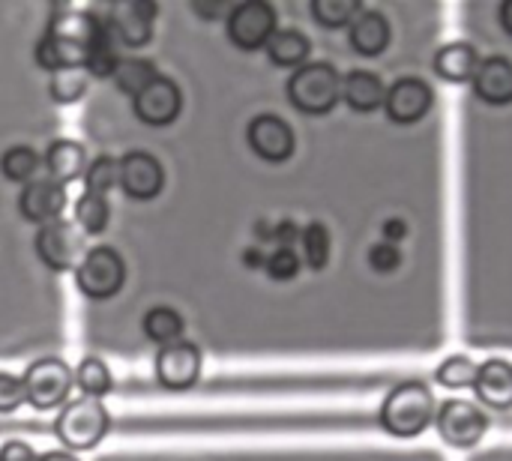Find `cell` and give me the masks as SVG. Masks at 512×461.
<instances>
[{"label": "cell", "mask_w": 512, "mask_h": 461, "mask_svg": "<svg viewBox=\"0 0 512 461\" xmlns=\"http://www.w3.org/2000/svg\"><path fill=\"white\" fill-rule=\"evenodd\" d=\"M501 24H504V30L512 36V0H507V3L501 6Z\"/></svg>", "instance_id": "obj_42"}, {"label": "cell", "mask_w": 512, "mask_h": 461, "mask_svg": "<svg viewBox=\"0 0 512 461\" xmlns=\"http://www.w3.org/2000/svg\"><path fill=\"white\" fill-rule=\"evenodd\" d=\"M369 264L378 270V273H393V270H399V264H402V252L396 249V243H378V246H372V252H369Z\"/></svg>", "instance_id": "obj_36"}, {"label": "cell", "mask_w": 512, "mask_h": 461, "mask_svg": "<svg viewBox=\"0 0 512 461\" xmlns=\"http://www.w3.org/2000/svg\"><path fill=\"white\" fill-rule=\"evenodd\" d=\"M360 3L357 0H315L312 3V15L318 24L324 27H345L360 15Z\"/></svg>", "instance_id": "obj_31"}, {"label": "cell", "mask_w": 512, "mask_h": 461, "mask_svg": "<svg viewBox=\"0 0 512 461\" xmlns=\"http://www.w3.org/2000/svg\"><path fill=\"white\" fill-rule=\"evenodd\" d=\"M39 461H78L72 453H60V450H54V453H45V456H39Z\"/></svg>", "instance_id": "obj_43"}, {"label": "cell", "mask_w": 512, "mask_h": 461, "mask_svg": "<svg viewBox=\"0 0 512 461\" xmlns=\"http://www.w3.org/2000/svg\"><path fill=\"white\" fill-rule=\"evenodd\" d=\"M384 96H387V90H384L381 78L366 69H354L342 81V99L348 102V108H354L360 114L378 111L384 105Z\"/></svg>", "instance_id": "obj_21"}, {"label": "cell", "mask_w": 512, "mask_h": 461, "mask_svg": "<svg viewBox=\"0 0 512 461\" xmlns=\"http://www.w3.org/2000/svg\"><path fill=\"white\" fill-rule=\"evenodd\" d=\"M246 141L252 153L264 162H285L294 156V129L276 114L255 117L246 129Z\"/></svg>", "instance_id": "obj_12"}, {"label": "cell", "mask_w": 512, "mask_h": 461, "mask_svg": "<svg viewBox=\"0 0 512 461\" xmlns=\"http://www.w3.org/2000/svg\"><path fill=\"white\" fill-rule=\"evenodd\" d=\"M267 57L270 63L276 66H285V69H300V63L309 57V39L300 33V30H276L267 42Z\"/></svg>", "instance_id": "obj_23"}, {"label": "cell", "mask_w": 512, "mask_h": 461, "mask_svg": "<svg viewBox=\"0 0 512 461\" xmlns=\"http://www.w3.org/2000/svg\"><path fill=\"white\" fill-rule=\"evenodd\" d=\"M45 171H48V180H54L60 186L78 180L87 171V153H84V147L78 141H69V138L54 141L45 150Z\"/></svg>", "instance_id": "obj_19"}, {"label": "cell", "mask_w": 512, "mask_h": 461, "mask_svg": "<svg viewBox=\"0 0 512 461\" xmlns=\"http://www.w3.org/2000/svg\"><path fill=\"white\" fill-rule=\"evenodd\" d=\"M24 393H27V402L30 408L36 411H51L57 405H63L69 399V390H72V369L57 360V357H48V360H36L27 372H24Z\"/></svg>", "instance_id": "obj_6"}, {"label": "cell", "mask_w": 512, "mask_h": 461, "mask_svg": "<svg viewBox=\"0 0 512 461\" xmlns=\"http://www.w3.org/2000/svg\"><path fill=\"white\" fill-rule=\"evenodd\" d=\"M24 402H27L24 381L15 378V375L0 372V414H12V411H18Z\"/></svg>", "instance_id": "obj_35"}, {"label": "cell", "mask_w": 512, "mask_h": 461, "mask_svg": "<svg viewBox=\"0 0 512 461\" xmlns=\"http://www.w3.org/2000/svg\"><path fill=\"white\" fill-rule=\"evenodd\" d=\"M480 402L492 411H510L512 408V363L507 360H489L480 366L477 384H474Z\"/></svg>", "instance_id": "obj_18"}, {"label": "cell", "mask_w": 512, "mask_h": 461, "mask_svg": "<svg viewBox=\"0 0 512 461\" xmlns=\"http://www.w3.org/2000/svg\"><path fill=\"white\" fill-rule=\"evenodd\" d=\"M156 378L165 390H189L201 378V351L198 345L180 339L165 345L156 354Z\"/></svg>", "instance_id": "obj_10"}, {"label": "cell", "mask_w": 512, "mask_h": 461, "mask_svg": "<svg viewBox=\"0 0 512 461\" xmlns=\"http://www.w3.org/2000/svg\"><path fill=\"white\" fill-rule=\"evenodd\" d=\"M489 429L486 414L462 399H450L441 405L438 411V435L444 438V444L456 447V450H471L483 441Z\"/></svg>", "instance_id": "obj_9"}, {"label": "cell", "mask_w": 512, "mask_h": 461, "mask_svg": "<svg viewBox=\"0 0 512 461\" xmlns=\"http://www.w3.org/2000/svg\"><path fill=\"white\" fill-rule=\"evenodd\" d=\"M192 9L198 12V15H204V18H219V15H231V9L234 6H228V3H207V0H192Z\"/></svg>", "instance_id": "obj_39"}, {"label": "cell", "mask_w": 512, "mask_h": 461, "mask_svg": "<svg viewBox=\"0 0 512 461\" xmlns=\"http://www.w3.org/2000/svg\"><path fill=\"white\" fill-rule=\"evenodd\" d=\"M0 171L6 174V180L12 183H33L36 171H39V156L30 147H9L0 159Z\"/></svg>", "instance_id": "obj_29"}, {"label": "cell", "mask_w": 512, "mask_h": 461, "mask_svg": "<svg viewBox=\"0 0 512 461\" xmlns=\"http://www.w3.org/2000/svg\"><path fill=\"white\" fill-rule=\"evenodd\" d=\"M75 387L84 393V399H102L114 390V381H111V372L102 360L96 357H84L81 366L75 369Z\"/></svg>", "instance_id": "obj_26"}, {"label": "cell", "mask_w": 512, "mask_h": 461, "mask_svg": "<svg viewBox=\"0 0 512 461\" xmlns=\"http://www.w3.org/2000/svg\"><path fill=\"white\" fill-rule=\"evenodd\" d=\"M264 270L270 279L276 282H291L297 273H300V258L294 249H276L267 261H264Z\"/></svg>", "instance_id": "obj_34"}, {"label": "cell", "mask_w": 512, "mask_h": 461, "mask_svg": "<svg viewBox=\"0 0 512 461\" xmlns=\"http://www.w3.org/2000/svg\"><path fill=\"white\" fill-rule=\"evenodd\" d=\"M156 78H159L156 66H153L150 60H144V57H123V60L117 63V72H114L117 90L126 93V96H132V99H135L141 90H147Z\"/></svg>", "instance_id": "obj_24"}, {"label": "cell", "mask_w": 512, "mask_h": 461, "mask_svg": "<svg viewBox=\"0 0 512 461\" xmlns=\"http://www.w3.org/2000/svg\"><path fill=\"white\" fill-rule=\"evenodd\" d=\"M156 12H159V6L153 0H123V3L111 6L108 24H111V30H114L120 45L141 48L153 36Z\"/></svg>", "instance_id": "obj_11"}, {"label": "cell", "mask_w": 512, "mask_h": 461, "mask_svg": "<svg viewBox=\"0 0 512 461\" xmlns=\"http://www.w3.org/2000/svg\"><path fill=\"white\" fill-rule=\"evenodd\" d=\"M300 243H303V255H306V264L312 270H324L327 261H330V231L318 222H312L303 234H300Z\"/></svg>", "instance_id": "obj_33"}, {"label": "cell", "mask_w": 512, "mask_h": 461, "mask_svg": "<svg viewBox=\"0 0 512 461\" xmlns=\"http://www.w3.org/2000/svg\"><path fill=\"white\" fill-rule=\"evenodd\" d=\"M117 165H120V186H123V192L129 198L150 201V198H156L162 192L165 171H162L156 156H150L144 150H132Z\"/></svg>", "instance_id": "obj_14"}, {"label": "cell", "mask_w": 512, "mask_h": 461, "mask_svg": "<svg viewBox=\"0 0 512 461\" xmlns=\"http://www.w3.org/2000/svg\"><path fill=\"white\" fill-rule=\"evenodd\" d=\"M384 234H387V243H393V240H402V237L408 234V228H405V222L390 219V222L384 225Z\"/></svg>", "instance_id": "obj_40"}, {"label": "cell", "mask_w": 512, "mask_h": 461, "mask_svg": "<svg viewBox=\"0 0 512 461\" xmlns=\"http://www.w3.org/2000/svg\"><path fill=\"white\" fill-rule=\"evenodd\" d=\"M144 336L156 345H174L183 336V318L171 306H156L144 315Z\"/></svg>", "instance_id": "obj_25"}, {"label": "cell", "mask_w": 512, "mask_h": 461, "mask_svg": "<svg viewBox=\"0 0 512 461\" xmlns=\"http://www.w3.org/2000/svg\"><path fill=\"white\" fill-rule=\"evenodd\" d=\"M132 108H135V117L147 126H168L177 120L180 108H183V93L180 87L159 75L147 90H141L135 99H132Z\"/></svg>", "instance_id": "obj_13"}, {"label": "cell", "mask_w": 512, "mask_h": 461, "mask_svg": "<svg viewBox=\"0 0 512 461\" xmlns=\"http://www.w3.org/2000/svg\"><path fill=\"white\" fill-rule=\"evenodd\" d=\"M63 207H66V192L54 180H33L18 195V213L27 222L48 225L63 213Z\"/></svg>", "instance_id": "obj_16"}, {"label": "cell", "mask_w": 512, "mask_h": 461, "mask_svg": "<svg viewBox=\"0 0 512 461\" xmlns=\"http://www.w3.org/2000/svg\"><path fill=\"white\" fill-rule=\"evenodd\" d=\"M474 93L489 105H510L512 102V60L489 57L474 72Z\"/></svg>", "instance_id": "obj_17"}, {"label": "cell", "mask_w": 512, "mask_h": 461, "mask_svg": "<svg viewBox=\"0 0 512 461\" xmlns=\"http://www.w3.org/2000/svg\"><path fill=\"white\" fill-rule=\"evenodd\" d=\"M477 375H480V366L468 357H450L444 360V366L435 372L438 384L450 387V390H465V387H474L477 384Z\"/></svg>", "instance_id": "obj_32"}, {"label": "cell", "mask_w": 512, "mask_h": 461, "mask_svg": "<svg viewBox=\"0 0 512 461\" xmlns=\"http://www.w3.org/2000/svg\"><path fill=\"white\" fill-rule=\"evenodd\" d=\"M102 18L90 12H66L51 27L36 45V63L48 72L60 69H84L90 60V51L96 45Z\"/></svg>", "instance_id": "obj_1"}, {"label": "cell", "mask_w": 512, "mask_h": 461, "mask_svg": "<svg viewBox=\"0 0 512 461\" xmlns=\"http://www.w3.org/2000/svg\"><path fill=\"white\" fill-rule=\"evenodd\" d=\"M108 426L111 417L96 399H75L60 411L54 423V435L69 450H93L108 435Z\"/></svg>", "instance_id": "obj_4"}, {"label": "cell", "mask_w": 512, "mask_h": 461, "mask_svg": "<svg viewBox=\"0 0 512 461\" xmlns=\"http://www.w3.org/2000/svg\"><path fill=\"white\" fill-rule=\"evenodd\" d=\"M75 282H78V288L87 297L108 300V297H114L123 288V282H126V264H123V258L111 246H96L75 267Z\"/></svg>", "instance_id": "obj_5"}, {"label": "cell", "mask_w": 512, "mask_h": 461, "mask_svg": "<svg viewBox=\"0 0 512 461\" xmlns=\"http://www.w3.org/2000/svg\"><path fill=\"white\" fill-rule=\"evenodd\" d=\"M108 216H111V207H108V201L105 198H99V195H81L78 201H75V225H78V231H84V234H102L105 228H108Z\"/></svg>", "instance_id": "obj_28"}, {"label": "cell", "mask_w": 512, "mask_h": 461, "mask_svg": "<svg viewBox=\"0 0 512 461\" xmlns=\"http://www.w3.org/2000/svg\"><path fill=\"white\" fill-rule=\"evenodd\" d=\"M435 417V399L423 384H399L381 405V426L393 438H417Z\"/></svg>", "instance_id": "obj_2"}, {"label": "cell", "mask_w": 512, "mask_h": 461, "mask_svg": "<svg viewBox=\"0 0 512 461\" xmlns=\"http://www.w3.org/2000/svg\"><path fill=\"white\" fill-rule=\"evenodd\" d=\"M0 461H39L24 441H9L0 447Z\"/></svg>", "instance_id": "obj_38"}, {"label": "cell", "mask_w": 512, "mask_h": 461, "mask_svg": "<svg viewBox=\"0 0 512 461\" xmlns=\"http://www.w3.org/2000/svg\"><path fill=\"white\" fill-rule=\"evenodd\" d=\"M117 183H120V165H117V159H111V156H96V159L87 165V171H84L87 195L105 198V192H111Z\"/></svg>", "instance_id": "obj_30"}, {"label": "cell", "mask_w": 512, "mask_h": 461, "mask_svg": "<svg viewBox=\"0 0 512 461\" xmlns=\"http://www.w3.org/2000/svg\"><path fill=\"white\" fill-rule=\"evenodd\" d=\"M87 84H90L87 69H60V72H51L48 96L57 105H72V102H78L87 93Z\"/></svg>", "instance_id": "obj_27"}, {"label": "cell", "mask_w": 512, "mask_h": 461, "mask_svg": "<svg viewBox=\"0 0 512 461\" xmlns=\"http://www.w3.org/2000/svg\"><path fill=\"white\" fill-rule=\"evenodd\" d=\"M288 99L303 114H327L342 99V78L330 63H306L288 78Z\"/></svg>", "instance_id": "obj_3"}, {"label": "cell", "mask_w": 512, "mask_h": 461, "mask_svg": "<svg viewBox=\"0 0 512 461\" xmlns=\"http://www.w3.org/2000/svg\"><path fill=\"white\" fill-rule=\"evenodd\" d=\"M384 108L393 123H417L432 108V90L420 78H402L387 90Z\"/></svg>", "instance_id": "obj_15"}, {"label": "cell", "mask_w": 512, "mask_h": 461, "mask_svg": "<svg viewBox=\"0 0 512 461\" xmlns=\"http://www.w3.org/2000/svg\"><path fill=\"white\" fill-rule=\"evenodd\" d=\"M300 228L294 225V222H279L273 231H270V237H267V243H279V249H291L294 243H300Z\"/></svg>", "instance_id": "obj_37"}, {"label": "cell", "mask_w": 512, "mask_h": 461, "mask_svg": "<svg viewBox=\"0 0 512 461\" xmlns=\"http://www.w3.org/2000/svg\"><path fill=\"white\" fill-rule=\"evenodd\" d=\"M477 66H480V57L471 42H450L435 54V72L450 84L474 81Z\"/></svg>", "instance_id": "obj_20"}, {"label": "cell", "mask_w": 512, "mask_h": 461, "mask_svg": "<svg viewBox=\"0 0 512 461\" xmlns=\"http://www.w3.org/2000/svg\"><path fill=\"white\" fill-rule=\"evenodd\" d=\"M243 261H246V267H252V270H255V267H264V261H267V258H264L258 249H246V252H243Z\"/></svg>", "instance_id": "obj_41"}, {"label": "cell", "mask_w": 512, "mask_h": 461, "mask_svg": "<svg viewBox=\"0 0 512 461\" xmlns=\"http://www.w3.org/2000/svg\"><path fill=\"white\" fill-rule=\"evenodd\" d=\"M351 45L363 57H378L390 45V24L381 12H360L351 21Z\"/></svg>", "instance_id": "obj_22"}, {"label": "cell", "mask_w": 512, "mask_h": 461, "mask_svg": "<svg viewBox=\"0 0 512 461\" xmlns=\"http://www.w3.org/2000/svg\"><path fill=\"white\" fill-rule=\"evenodd\" d=\"M36 255H39V261L48 270L66 273V270L81 264L84 234L78 231V225H72L66 219H54V222L39 228V234H36Z\"/></svg>", "instance_id": "obj_7"}, {"label": "cell", "mask_w": 512, "mask_h": 461, "mask_svg": "<svg viewBox=\"0 0 512 461\" xmlns=\"http://www.w3.org/2000/svg\"><path fill=\"white\" fill-rule=\"evenodd\" d=\"M273 33H276V9L264 0L237 3L228 15V39L243 51L267 48Z\"/></svg>", "instance_id": "obj_8"}]
</instances>
